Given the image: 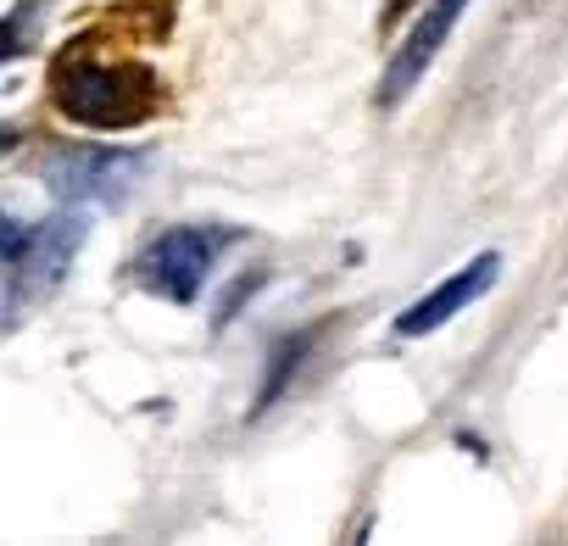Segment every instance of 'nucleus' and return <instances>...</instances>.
I'll return each instance as SVG.
<instances>
[{
	"label": "nucleus",
	"mask_w": 568,
	"mask_h": 546,
	"mask_svg": "<svg viewBox=\"0 0 568 546\" xmlns=\"http://www.w3.org/2000/svg\"><path fill=\"white\" fill-rule=\"evenodd\" d=\"M40 184L68 206H112L145 179V156L112 151V145H51L40 156Z\"/></svg>",
	"instance_id": "obj_3"
},
{
	"label": "nucleus",
	"mask_w": 568,
	"mask_h": 546,
	"mask_svg": "<svg viewBox=\"0 0 568 546\" xmlns=\"http://www.w3.org/2000/svg\"><path fill=\"white\" fill-rule=\"evenodd\" d=\"M217 262V229H195V223H179V229H162L145 256L134 262V285H145L151 296L162 302H179L190 307L206 285V273Z\"/></svg>",
	"instance_id": "obj_4"
},
{
	"label": "nucleus",
	"mask_w": 568,
	"mask_h": 546,
	"mask_svg": "<svg viewBox=\"0 0 568 546\" xmlns=\"http://www.w3.org/2000/svg\"><path fill=\"white\" fill-rule=\"evenodd\" d=\"M84 212L68 206L34 229H23L18 218H7V330H18L29 318V307H40L62 280L84 245Z\"/></svg>",
	"instance_id": "obj_2"
},
{
	"label": "nucleus",
	"mask_w": 568,
	"mask_h": 546,
	"mask_svg": "<svg viewBox=\"0 0 568 546\" xmlns=\"http://www.w3.org/2000/svg\"><path fill=\"white\" fill-rule=\"evenodd\" d=\"M496 273H501V256L496 251H479L468 267H457L452 280H440L435 291H424L407 313H396V341H424V335H435L440 324H452L463 307H474L490 285H496Z\"/></svg>",
	"instance_id": "obj_5"
},
{
	"label": "nucleus",
	"mask_w": 568,
	"mask_h": 546,
	"mask_svg": "<svg viewBox=\"0 0 568 546\" xmlns=\"http://www.w3.org/2000/svg\"><path fill=\"white\" fill-rule=\"evenodd\" d=\"M57 112L84 123V129H129V123H145L162 101L156 79L145 68H129V62H101V57H84V46H73L62 62H57Z\"/></svg>",
	"instance_id": "obj_1"
},
{
	"label": "nucleus",
	"mask_w": 568,
	"mask_h": 546,
	"mask_svg": "<svg viewBox=\"0 0 568 546\" xmlns=\"http://www.w3.org/2000/svg\"><path fill=\"white\" fill-rule=\"evenodd\" d=\"M463 12H468V0H429V12L402 34V46H396V57L385 68V84H379V101L385 107H396V101H407L418 90V79L429 73V62L440 57V46L452 40V29H457Z\"/></svg>",
	"instance_id": "obj_6"
}]
</instances>
